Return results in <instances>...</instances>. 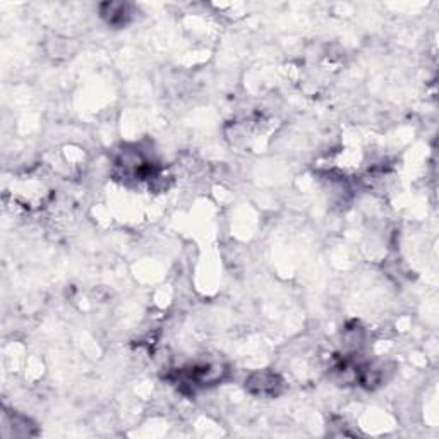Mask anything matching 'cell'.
Masks as SVG:
<instances>
[{
  "instance_id": "obj_1",
  "label": "cell",
  "mask_w": 439,
  "mask_h": 439,
  "mask_svg": "<svg viewBox=\"0 0 439 439\" xmlns=\"http://www.w3.org/2000/svg\"><path fill=\"white\" fill-rule=\"evenodd\" d=\"M248 388L256 395H277L278 389L282 388V381L272 372H257L249 377Z\"/></svg>"
}]
</instances>
